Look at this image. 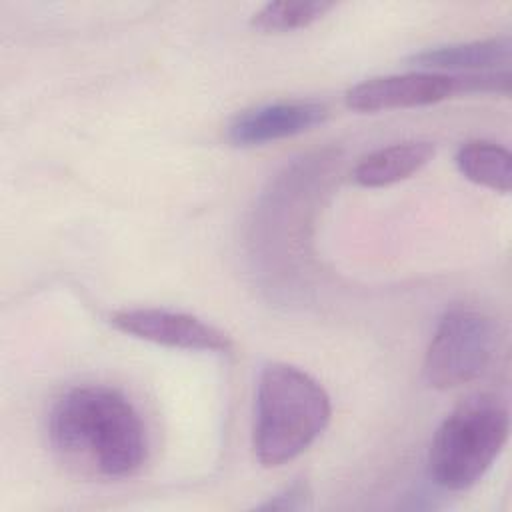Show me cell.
<instances>
[{"mask_svg": "<svg viewBox=\"0 0 512 512\" xmlns=\"http://www.w3.org/2000/svg\"><path fill=\"white\" fill-rule=\"evenodd\" d=\"M330 418V396L316 378L284 362L262 366L254 396L252 448L264 468L304 454L324 434Z\"/></svg>", "mask_w": 512, "mask_h": 512, "instance_id": "cell-2", "label": "cell"}, {"mask_svg": "<svg viewBox=\"0 0 512 512\" xmlns=\"http://www.w3.org/2000/svg\"><path fill=\"white\" fill-rule=\"evenodd\" d=\"M110 324L122 334L152 344L198 350V352H230L232 340L220 328L198 316L168 308H124L108 316Z\"/></svg>", "mask_w": 512, "mask_h": 512, "instance_id": "cell-5", "label": "cell"}, {"mask_svg": "<svg viewBox=\"0 0 512 512\" xmlns=\"http://www.w3.org/2000/svg\"><path fill=\"white\" fill-rule=\"evenodd\" d=\"M512 54V40L508 34L492 36L484 40L460 42L426 48L408 58L422 70L430 72H490V70H508Z\"/></svg>", "mask_w": 512, "mask_h": 512, "instance_id": "cell-8", "label": "cell"}, {"mask_svg": "<svg viewBox=\"0 0 512 512\" xmlns=\"http://www.w3.org/2000/svg\"><path fill=\"white\" fill-rule=\"evenodd\" d=\"M328 116V106L318 100H274L238 112L226 126V138L238 148L264 146L310 132L322 126Z\"/></svg>", "mask_w": 512, "mask_h": 512, "instance_id": "cell-6", "label": "cell"}, {"mask_svg": "<svg viewBox=\"0 0 512 512\" xmlns=\"http://www.w3.org/2000/svg\"><path fill=\"white\" fill-rule=\"evenodd\" d=\"M510 436L508 408L492 394L462 400L438 426L428 450L436 486L460 492L478 484Z\"/></svg>", "mask_w": 512, "mask_h": 512, "instance_id": "cell-3", "label": "cell"}, {"mask_svg": "<svg viewBox=\"0 0 512 512\" xmlns=\"http://www.w3.org/2000/svg\"><path fill=\"white\" fill-rule=\"evenodd\" d=\"M460 174L484 188L508 194L512 186V156L492 140H468L456 152Z\"/></svg>", "mask_w": 512, "mask_h": 512, "instance_id": "cell-10", "label": "cell"}, {"mask_svg": "<svg viewBox=\"0 0 512 512\" xmlns=\"http://www.w3.org/2000/svg\"><path fill=\"white\" fill-rule=\"evenodd\" d=\"M454 94L452 74L418 70L362 80L346 90L344 102L356 112H382L430 106Z\"/></svg>", "mask_w": 512, "mask_h": 512, "instance_id": "cell-7", "label": "cell"}, {"mask_svg": "<svg viewBox=\"0 0 512 512\" xmlns=\"http://www.w3.org/2000/svg\"><path fill=\"white\" fill-rule=\"evenodd\" d=\"M48 442L64 464L102 480L130 478L148 458L138 410L120 390L102 384L74 386L56 398Z\"/></svg>", "mask_w": 512, "mask_h": 512, "instance_id": "cell-1", "label": "cell"}, {"mask_svg": "<svg viewBox=\"0 0 512 512\" xmlns=\"http://www.w3.org/2000/svg\"><path fill=\"white\" fill-rule=\"evenodd\" d=\"M496 322L468 306L446 310L424 356V380L436 390H452L476 380L494 358Z\"/></svg>", "mask_w": 512, "mask_h": 512, "instance_id": "cell-4", "label": "cell"}, {"mask_svg": "<svg viewBox=\"0 0 512 512\" xmlns=\"http://www.w3.org/2000/svg\"><path fill=\"white\" fill-rule=\"evenodd\" d=\"M312 502V490L308 486V482L304 480H294L292 484H288L286 488H282L280 492H276L274 496L266 498L264 502L256 504V510H282V512H292V510H304L310 508Z\"/></svg>", "mask_w": 512, "mask_h": 512, "instance_id": "cell-12", "label": "cell"}, {"mask_svg": "<svg viewBox=\"0 0 512 512\" xmlns=\"http://www.w3.org/2000/svg\"><path fill=\"white\" fill-rule=\"evenodd\" d=\"M434 154L436 146L428 140L396 142L362 156L354 168V180L366 188H384L422 170Z\"/></svg>", "mask_w": 512, "mask_h": 512, "instance_id": "cell-9", "label": "cell"}, {"mask_svg": "<svg viewBox=\"0 0 512 512\" xmlns=\"http://www.w3.org/2000/svg\"><path fill=\"white\" fill-rule=\"evenodd\" d=\"M336 4L324 0H280L268 2L250 18L254 30L262 34H282L306 28L326 16Z\"/></svg>", "mask_w": 512, "mask_h": 512, "instance_id": "cell-11", "label": "cell"}]
</instances>
